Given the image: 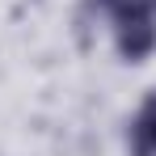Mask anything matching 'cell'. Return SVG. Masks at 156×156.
<instances>
[{
    "instance_id": "1",
    "label": "cell",
    "mask_w": 156,
    "mask_h": 156,
    "mask_svg": "<svg viewBox=\"0 0 156 156\" xmlns=\"http://www.w3.org/2000/svg\"><path fill=\"white\" fill-rule=\"evenodd\" d=\"M110 21V38L122 63H148L156 55V0H89Z\"/></svg>"
},
{
    "instance_id": "2",
    "label": "cell",
    "mask_w": 156,
    "mask_h": 156,
    "mask_svg": "<svg viewBox=\"0 0 156 156\" xmlns=\"http://www.w3.org/2000/svg\"><path fill=\"white\" fill-rule=\"evenodd\" d=\"M127 152L131 156H156V89H148L135 114L127 118Z\"/></svg>"
}]
</instances>
